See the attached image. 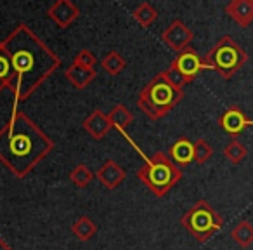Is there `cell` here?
Returning <instances> with one entry per match:
<instances>
[{
    "label": "cell",
    "instance_id": "6da1fadb",
    "mask_svg": "<svg viewBox=\"0 0 253 250\" xmlns=\"http://www.w3.org/2000/svg\"><path fill=\"white\" fill-rule=\"evenodd\" d=\"M2 46L16 75L14 104L26 101L61 66L59 56L25 23H19L2 40Z\"/></svg>",
    "mask_w": 253,
    "mask_h": 250
},
{
    "label": "cell",
    "instance_id": "7a4b0ae2",
    "mask_svg": "<svg viewBox=\"0 0 253 250\" xmlns=\"http://www.w3.org/2000/svg\"><path fill=\"white\" fill-rule=\"evenodd\" d=\"M54 141L30 118L18 104L5 125L0 129V162L16 177H26L50 151Z\"/></svg>",
    "mask_w": 253,
    "mask_h": 250
},
{
    "label": "cell",
    "instance_id": "3957f363",
    "mask_svg": "<svg viewBox=\"0 0 253 250\" xmlns=\"http://www.w3.org/2000/svg\"><path fill=\"white\" fill-rule=\"evenodd\" d=\"M184 98V91L170 82L165 71L151 78L141 89L137 98V106L151 120L165 118Z\"/></svg>",
    "mask_w": 253,
    "mask_h": 250
},
{
    "label": "cell",
    "instance_id": "277c9868",
    "mask_svg": "<svg viewBox=\"0 0 253 250\" xmlns=\"http://www.w3.org/2000/svg\"><path fill=\"white\" fill-rule=\"evenodd\" d=\"M137 177L155 197L163 198L182 179V170L169 158L167 153L156 151L153 156L144 160L142 167L137 170Z\"/></svg>",
    "mask_w": 253,
    "mask_h": 250
},
{
    "label": "cell",
    "instance_id": "5b68a950",
    "mask_svg": "<svg viewBox=\"0 0 253 250\" xmlns=\"http://www.w3.org/2000/svg\"><path fill=\"white\" fill-rule=\"evenodd\" d=\"M208 70H215L222 78H232L248 61V52L232 37L224 35L203 57Z\"/></svg>",
    "mask_w": 253,
    "mask_h": 250
},
{
    "label": "cell",
    "instance_id": "8992f818",
    "mask_svg": "<svg viewBox=\"0 0 253 250\" xmlns=\"http://www.w3.org/2000/svg\"><path fill=\"white\" fill-rule=\"evenodd\" d=\"M182 228L194 236V240L205 243L224 228V219L207 200H198L180 219Z\"/></svg>",
    "mask_w": 253,
    "mask_h": 250
},
{
    "label": "cell",
    "instance_id": "52a82bcc",
    "mask_svg": "<svg viewBox=\"0 0 253 250\" xmlns=\"http://www.w3.org/2000/svg\"><path fill=\"white\" fill-rule=\"evenodd\" d=\"M205 70H208V66L203 57L193 47H187V49L177 52V56L173 57L170 68L165 70V73L173 85L182 89L184 84H191Z\"/></svg>",
    "mask_w": 253,
    "mask_h": 250
},
{
    "label": "cell",
    "instance_id": "ba28073f",
    "mask_svg": "<svg viewBox=\"0 0 253 250\" xmlns=\"http://www.w3.org/2000/svg\"><path fill=\"white\" fill-rule=\"evenodd\" d=\"M218 125H220V129L225 134L232 136L236 139L248 127H253V120H250L239 106L232 104L218 116Z\"/></svg>",
    "mask_w": 253,
    "mask_h": 250
},
{
    "label": "cell",
    "instance_id": "9c48e42d",
    "mask_svg": "<svg viewBox=\"0 0 253 250\" xmlns=\"http://www.w3.org/2000/svg\"><path fill=\"white\" fill-rule=\"evenodd\" d=\"M193 37L194 35L191 32V28H187L180 19L172 21L165 28V32L162 33V40L165 42V46L170 47L172 50H175V52H180V50L191 47Z\"/></svg>",
    "mask_w": 253,
    "mask_h": 250
},
{
    "label": "cell",
    "instance_id": "30bf717a",
    "mask_svg": "<svg viewBox=\"0 0 253 250\" xmlns=\"http://www.w3.org/2000/svg\"><path fill=\"white\" fill-rule=\"evenodd\" d=\"M47 16L56 23L59 28H68L71 23H75L80 16V9L71 0H56L49 9Z\"/></svg>",
    "mask_w": 253,
    "mask_h": 250
},
{
    "label": "cell",
    "instance_id": "8fae6325",
    "mask_svg": "<svg viewBox=\"0 0 253 250\" xmlns=\"http://www.w3.org/2000/svg\"><path fill=\"white\" fill-rule=\"evenodd\" d=\"M125 176H126L125 169H123L118 162H115V160H106V162L97 169V172H95L97 181L104 188H108V190L118 188L120 184L125 181Z\"/></svg>",
    "mask_w": 253,
    "mask_h": 250
},
{
    "label": "cell",
    "instance_id": "7c38bea8",
    "mask_svg": "<svg viewBox=\"0 0 253 250\" xmlns=\"http://www.w3.org/2000/svg\"><path fill=\"white\" fill-rule=\"evenodd\" d=\"M84 131L95 141H101L111 131V123L108 120V115L101 109H94L87 118L84 120Z\"/></svg>",
    "mask_w": 253,
    "mask_h": 250
},
{
    "label": "cell",
    "instance_id": "4fadbf2b",
    "mask_svg": "<svg viewBox=\"0 0 253 250\" xmlns=\"http://www.w3.org/2000/svg\"><path fill=\"white\" fill-rule=\"evenodd\" d=\"M224 11L241 28H248L253 23V0H231L224 7Z\"/></svg>",
    "mask_w": 253,
    "mask_h": 250
},
{
    "label": "cell",
    "instance_id": "5bb4252c",
    "mask_svg": "<svg viewBox=\"0 0 253 250\" xmlns=\"http://www.w3.org/2000/svg\"><path fill=\"white\" fill-rule=\"evenodd\" d=\"M169 158L175 163L177 167H186L191 162H194V153H193V141L186 136L179 138L175 143L170 145L169 150Z\"/></svg>",
    "mask_w": 253,
    "mask_h": 250
},
{
    "label": "cell",
    "instance_id": "9a60e30c",
    "mask_svg": "<svg viewBox=\"0 0 253 250\" xmlns=\"http://www.w3.org/2000/svg\"><path fill=\"white\" fill-rule=\"evenodd\" d=\"M64 77H66V80L70 82L75 89L82 91V89L88 87V85L94 82V78L97 77V71H95L94 68H84L73 63L64 71Z\"/></svg>",
    "mask_w": 253,
    "mask_h": 250
},
{
    "label": "cell",
    "instance_id": "2e32d148",
    "mask_svg": "<svg viewBox=\"0 0 253 250\" xmlns=\"http://www.w3.org/2000/svg\"><path fill=\"white\" fill-rule=\"evenodd\" d=\"M14 82H16V75L14 70H12L11 59H9V54L5 52L4 46L0 42V92L5 91V89L12 91Z\"/></svg>",
    "mask_w": 253,
    "mask_h": 250
},
{
    "label": "cell",
    "instance_id": "e0dca14e",
    "mask_svg": "<svg viewBox=\"0 0 253 250\" xmlns=\"http://www.w3.org/2000/svg\"><path fill=\"white\" fill-rule=\"evenodd\" d=\"M108 120L111 123V129H116L122 134H125V129L128 127L134 120V115L130 113V109L125 104H116L111 111L108 113Z\"/></svg>",
    "mask_w": 253,
    "mask_h": 250
},
{
    "label": "cell",
    "instance_id": "ac0fdd59",
    "mask_svg": "<svg viewBox=\"0 0 253 250\" xmlns=\"http://www.w3.org/2000/svg\"><path fill=\"white\" fill-rule=\"evenodd\" d=\"M71 233H73L80 242H88V240L97 233V224H95L90 217H87V215H82V217H78L77 221L73 222Z\"/></svg>",
    "mask_w": 253,
    "mask_h": 250
},
{
    "label": "cell",
    "instance_id": "d6986e66",
    "mask_svg": "<svg viewBox=\"0 0 253 250\" xmlns=\"http://www.w3.org/2000/svg\"><path fill=\"white\" fill-rule=\"evenodd\" d=\"M231 238L241 249H248L253 243V224L250 221H241L231 229Z\"/></svg>",
    "mask_w": 253,
    "mask_h": 250
},
{
    "label": "cell",
    "instance_id": "ffe728a7",
    "mask_svg": "<svg viewBox=\"0 0 253 250\" xmlns=\"http://www.w3.org/2000/svg\"><path fill=\"white\" fill-rule=\"evenodd\" d=\"M132 18H134L141 26L148 28V26H151L153 23L156 21V18H158V11H156L149 2H142V4H139L137 7L132 11Z\"/></svg>",
    "mask_w": 253,
    "mask_h": 250
},
{
    "label": "cell",
    "instance_id": "44dd1931",
    "mask_svg": "<svg viewBox=\"0 0 253 250\" xmlns=\"http://www.w3.org/2000/svg\"><path fill=\"white\" fill-rule=\"evenodd\" d=\"M101 64H102V70H104L106 73L116 77V75H120L123 70H125L126 61H125V57H123L120 52H116V50H111V52H108L104 57H102Z\"/></svg>",
    "mask_w": 253,
    "mask_h": 250
},
{
    "label": "cell",
    "instance_id": "7402d4cb",
    "mask_svg": "<svg viewBox=\"0 0 253 250\" xmlns=\"http://www.w3.org/2000/svg\"><path fill=\"white\" fill-rule=\"evenodd\" d=\"M224 156L231 163L238 165V163H241L243 160L248 156V150H246V146L243 145L241 141H238V139H232V141L224 148Z\"/></svg>",
    "mask_w": 253,
    "mask_h": 250
},
{
    "label": "cell",
    "instance_id": "603a6c76",
    "mask_svg": "<svg viewBox=\"0 0 253 250\" xmlns=\"http://www.w3.org/2000/svg\"><path fill=\"white\" fill-rule=\"evenodd\" d=\"M92 179H94V172H92L90 169H88L87 165H84V163H80V165H77L73 170L70 172V181L75 184L77 188H85L88 186V184L92 183Z\"/></svg>",
    "mask_w": 253,
    "mask_h": 250
},
{
    "label": "cell",
    "instance_id": "cb8c5ba5",
    "mask_svg": "<svg viewBox=\"0 0 253 250\" xmlns=\"http://www.w3.org/2000/svg\"><path fill=\"white\" fill-rule=\"evenodd\" d=\"M193 153H194V162L200 163V165H205L210 160V156L213 155V148L205 139H196L193 143Z\"/></svg>",
    "mask_w": 253,
    "mask_h": 250
},
{
    "label": "cell",
    "instance_id": "d4e9b609",
    "mask_svg": "<svg viewBox=\"0 0 253 250\" xmlns=\"http://www.w3.org/2000/svg\"><path fill=\"white\" fill-rule=\"evenodd\" d=\"M73 63L78 64V66H84V68H94L95 63H97V57L94 56V52H92V50L82 49V50H78V52H77Z\"/></svg>",
    "mask_w": 253,
    "mask_h": 250
},
{
    "label": "cell",
    "instance_id": "484cf974",
    "mask_svg": "<svg viewBox=\"0 0 253 250\" xmlns=\"http://www.w3.org/2000/svg\"><path fill=\"white\" fill-rule=\"evenodd\" d=\"M0 250H12V249H11V247L7 245V243L4 242V240L0 238Z\"/></svg>",
    "mask_w": 253,
    "mask_h": 250
}]
</instances>
